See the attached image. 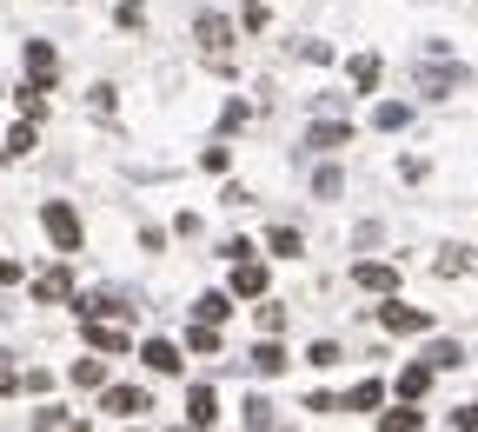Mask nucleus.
Returning <instances> with one entry per match:
<instances>
[{"label": "nucleus", "mask_w": 478, "mask_h": 432, "mask_svg": "<svg viewBox=\"0 0 478 432\" xmlns=\"http://www.w3.org/2000/svg\"><path fill=\"white\" fill-rule=\"evenodd\" d=\"M40 227H47V239H54L60 253H80V213L66 200H47L40 206Z\"/></svg>", "instance_id": "obj_1"}, {"label": "nucleus", "mask_w": 478, "mask_h": 432, "mask_svg": "<svg viewBox=\"0 0 478 432\" xmlns=\"http://www.w3.org/2000/svg\"><path fill=\"white\" fill-rule=\"evenodd\" d=\"M379 326H385V333H425V326H432V313H425V306L385 300V306H379Z\"/></svg>", "instance_id": "obj_2"}, {"label": "nucleus", "mask_w": 478, "mask_h": 432, "mask_svg": "<svg viewBox=\"0 0 478 432\" xmlns=\"http://www.w3.org/2000/svg\"><path fill=\"white\" fill-rule=\"evenodd\" d=\"M87 346H93V353H127L133 339H127V326H120V320H100V313H93V320H87Z\"/></svg>", "instance_id": "obj_3"}, {"label": "nucleus", "mask_w": 478, "mask_h": 432, "mask_svg": "<svg viewBox=\"0 0 478 432\" xmlns=\"http://www.w3.org/2000/svg\"><path fill=\"white\" fill-rule=\"evenodd\" d=\"M54 74H60V54L47 40H27V80L33 86H54Z\"/></svg>", "instance_id": "obj_4"}, {"label": "nucleus", "mask_w": 478, "mask_h": 432, "mask_svg": "<svg viewBox=\"0 0 478 432\" xmlns=\"http://www.w3.org/2000/svg\"><path fill=\"white\" fill-rule=\"evenodd\" d=\"M33 300H47V306H54V300H74V273H66V266H47L40 280H33Z\"/></svg>", "instance_id": "obj_5"}, {"label": "nucleus", "mask_w": 478, "mask_h": 432, "mask_svg": "<svg viewBox=\"0 0 478 432\" xmlns=\"http://www.w3.org/2000/svg\"><path fill=\"white\" fill-rule=\"evenodd\" d=\"M219 419V400H213V386H193V392H186V426H199V432H207Z\"/></svg>", "instance_id": "obj_6"}, {"label": "nucleus", "mask_w": 478, "mask_h": 432, "mask_svg": "<svg viewBox=\"0 0 478 432\" xmlns=\"http://www.w3.org/2000/svg\"><path fill=\"white\" fill-rule=\"evenodd\" d=\"M233 292H239V300H260V292H266V266H260V259H239V266H233Z\"/></svg>", "instance_id": "obj_7"}, {"label": "nucleus", "mask_w": 478, "mask_h": 432, "mask_svg": "<svg viewBox=\"0 0 478 432\" xmlns=\"http://www.w3.org/2000/svg\"><path fill=\"white\" fill-rule=\"evenodd\" d=\"M199 47H207V54H219V60H226V47H233V27L219 21V14H199Z\"/></svg>", "instance_id": "obj_8"}, {"label": "nucleus", "mask_w": 478, "mask_h": 432, "mask_svg": "<svg viewBox=\"0 0 478 432\" xmlns=\"http://www.w3.org/2000/svg\"><path fill=\"white\" fill-rule=\"evenodd\" d=\"M107 412L133 419V412H146V392H140V386H107Z\"/></svg>", "instance_id": "obj_9"}, {"label": "nucleus", "mask_w": 478, "mask_h": 432, "mask_svg": "<svg viewBox=\"0 0 478 432\" xmlns=\"http://www.w3.org/2000/svg\"><path fill=\"white\" fill-rule=\"evenodd\" d=\"M346 140H352L346 120H319V127H305V147H346Z\"/></svg>", "instance_id": "obj_10"}, {"label": "nucleus", "mask_w": 478, "mask_h": 432, "mask_svg": "<svg viewBox=\"0 0 478 432\" xmlns=\"http://www.w3.org/2000/svg\"><path fill=\"white\" fill-rule=\"evenodd\" d=\"M140 359H146L153 373H180V346H166V339H146V346H140Z\"/></svg>", "instance_id": "obj_11"}, {"label": "nucleus", "mask_w": 478, "mask_h": 432, "mask_svg": "<svg viewBox=\"0 0 478 432\" xmlns=\"http://www.w3.org/2000/svg\"><path fill=\"white\" fill-rule=\"evenodd\" d=\"M379 400H385V386H379V379H358V386H352L339 406H352V412H379Z\"/></svg>", "instance_id": "obj_12"}, {"label": "nucleus", "mask_w": 478, "mask_h": 432, "mask_svg": "<svg viewBox=\"0 0 478 432\" xmlns=\"http://www.w3.org/2000/svg\"><path fill=\"white\" fill-rule=\"evenodd\" d=\"M352 280L366 286V292H392V286H399V273H392V266H379V259H366V266H358Z\"/></svg>", "instance_id": "obj_13"}, {"label": "nucleus", "mask_w": 478, "mask_h": 432, "mask_svg": "<svg viewBox=\"0 0 478 432\" xmlns=\"http://www.w3.org/2000/svg\"><path fill=\"white\" fill-rule=\"evenodd\" d=\"M252 373H260V379H279V373H286V353H279V339L252 346Z\"/></svg>", "instance_id": "obj_14"}, {"label": "nucleus", "mask_w": 478, "mask_h": 432, "mask_svg": "<svg viewBox=\"0 0 478 432\" xmlns=\"http://www.w3.org/2000/svg\"><path fill=\"white\" fill-rule=\"evenodd\" d=\"M425 386H432V359H419V366L399 373V392H405V400H425Z\"/></svg>", "instance_id": "obj_15"}, {"label": "nucleus", "mask_w": 478, "mask_h": 432, "mask_svg": "<svg viewBox=\"0 0 478 432\" xmlns=\"http://www.w3.org/2000/svg\"><path fill=\"white\" fill-rule=\"evenodd\" d=\"M226 313H233V300H226V292H199V300H193V320H207V326H219Z\"/></svg>", "instance_id": "obj_16"}, {"label": "nucleus", "mask_w": 478, "mask_h": 432, "mask_svg": "<svg viewBox=\"0 0 478 432\" xmlns=\"http://www.w3.org/2000/svg\"><path fill=\"white\" fill-rule=\"evenodd\" d=\"M405 120H412V107H405V100H385V107H372V127H379V133H399Z\"/></svg>", "instance_id": "obj_17"}, {"label": "nucleus", "mask_w": 478, "mask_h": 432, "mask_svg": "<svg viewBox=\"0 0 478 432\" xmlns=\"http://www.w3.org/2000/svg\"><path fill=\"white\" fill-rule=\"evenodd\" d=\"M458 80H465L458 67H425V74H419V86H425V94H446V86H458Z\"/></svg>", "instance_id": "obj_18"}, {"label": "nucleus", "mask_w": 478, "mask_h": 432, "mask_svg": "<svg viewBox=\"0 0 478 432\" xmlns=\"http://www.w3.org/2000/svg\"><path fill=\"white\" fill-rule=\"evenodd\" d=\"M266 247L279 253V259H299V253H305V239H299L293 227H272V239H266Z\"/></svg>", "instance_id": "obj_19"}, {"label": "nucleus", "mask_w": 478, "mask_h": 432, "mask_svg": "<svg viewBox=\"0 0 478 432\" xmlns=\"http://www.w3.org/2000/svg\"><path fill=\"white\" fill-rule=\"evenodd\" d=\"M352 86H358V94H372V86H379V60H372V54L352 60Z\"/></svg>", "instance_id": "obj_20"}, {"label": "nucleus", "mask_w": 478, "mask_h": 432, "mask_svg": "<svg viewBox=\"0 0 478 432\" xmlns=\"http://www.w3.org/2000/svg\"><path fill=\"white\" fill-rule=\"evenodd\" d=\"M186 346H193V353H219V326L193 320V333H186Z\"/></svg>", "instance_id": "obj_21"}, {"label": "nucleus", "mask_w": 478, "mask_h": 432, "mask_svg": "<svg viewBox=\"0 0 478 432\" xmlns=\"http://www.w3.org/2000/svg\"><path fill=\"white\" fill-rule=\"evenodd\" d=\"M379 432H419V412H412V400H405L399 412H385V419H379Z\"/></svg>", "instance_id": "obj_22"}, {"label": "nucleus", "mask_w": 478, "mask_h": 432, "mask_svg": "<svg viewBox=\"0 0 478 432\" xmlns=\"http://www.w3.org/2000/svg\"><path fill=\"white\" fill-rule=\"evenodd\" d=\"M21 153H33V120H21V127L7 133V160H21Z\"/></svg>", "instance_id": "obj_23"}, {"label": "nucleus", "mask_w": 478, "mask_h": 432, "mask_svg": "<svg viewBox=\"0 0 478 432\" xmlns=\"http://www.w3.org/2000/svg\"><path fill=\"white\" fill-rule=\"evenodd\" d=\"M246 432H272V406L266 400H246Z\"/></svg>", "instance_id": "obj_24"}, {"label": "nucleus", "mask_w": 478, "mask_h": 432, "mask_svg": "<svg viewBox=\"0 0 478 432\" xmlns=\"http://www.w3.org/2000/svg\"><path fill=\"white\" fill-rule=\"evenodd\" d=\"M425 359H432V366H465V353H458L452 339H438V346H432V353H425Z\"/></svg>", "instance_id": "obj_25"}, {"label": "nucleus", "mask_w": 478, "mask_h": 432, "mask_svg": "<svg viewBox=\"0 0 478 432\" xmlns=\"http://www.w3.org/2000/svg\"><path fill=\"white\" fill-rule=\"evenodd\" d=\"M100 379H107V366H100V359H80V366H74V386H100Z\"/></svg>", "instance_id": "obj_26"}, {"label": "nucleus", "mask_w": 478, "mask_h": 432, "mask_svg": "<svg viewBox=\"0 0 478 432\" xmlns=\"http://www.w3.org/2000/svg\"><path fill=\"white\" fill-rule=\"evenodd\" d=\"M146 21V0H120V27H140Z\"/></svg>", "instance_id": "obj_27"}, {"label": "nucleus", "mask_w": 478, "mask_h": 432, "mask_svg": "<svg viewBox=\"0 0 478 432\" xmlns=\"http://www.w3.org/2000/svg\"><path fill=\"white\" fill-rule=\"evenodd\" d=\"M226 160H233L226 147H207V153H199V166H207V173H226Z\"/></svg>", "instance_id": "obj_28"}, {"label": "nucleus", "mask_w": 478, "mask_h": 432, "mask_svg": "<svg viewBox=\"0 0 478 432\" xmlns=\"http://www.w3.org/2000/svg\"><path fill=\"white\" fill-rule=\"evenodd\" d=\"M452 426H458V432H478V406H458V412H452Z\"/></svg>", "instance_id": "obj_29"}, {"label": "nucleus", "mask_w": 478, "mask_h": 432, "mask_svg": "<svg viewBox=\"0 0 478 432\" xmlns=\"http://www.w3.org/2000/svg\"><path fill=\"white\" fill-rule=\"evenodd\" d=\"M13 280H21V266H13V259L0 253V286H13Z\"/></svg>", "instance_id": "obj_30"}, {"label": "nucleus", "mask_w": 478, "mask_h": 432, "mask_svg": "<svg viewBox=\"0 0 478 432\" xmlns=\"http://www.w3.org/2000/svg\"><path fill=\"white\" fill-rule=\"evenodd\" d=\"M0 392H21V373L13 366H0Z\"/></svg>", "instance_id": "obj_31"}]
</instances>
